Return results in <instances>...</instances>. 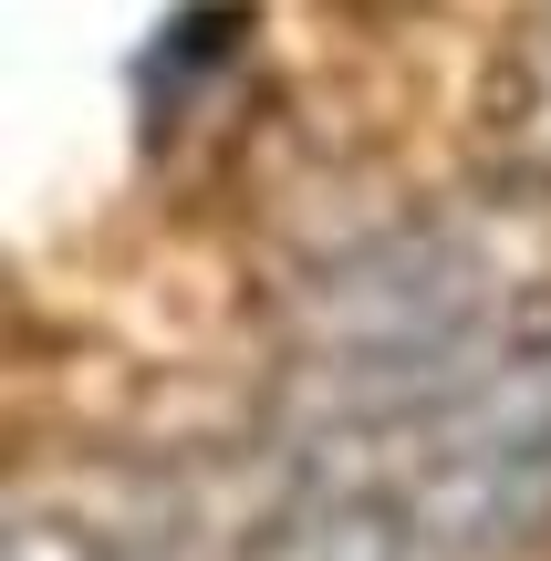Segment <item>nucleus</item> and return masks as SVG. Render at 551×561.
I'll list each match as a JSON object with an SVG mask.
<instances>
[{"label":"nucleus","instance_id":"obj_2","mask_svg":"<svg viewBox=\"0 0 551 561\" xmlns=\"http://www.w3.org/2000/svg\"><path fill=\"white\" fill-rule=\"evenodd\" d=\"M291 447L395 479L458 561L520 551L551 520V291L541 280L520 291V312L490 343V364L458 396H437L427 416L375 426V437H291Z\"/></svg>","mask_w":551,"mask_h":561},{"label":"nucleus","instance_id":"obj_4","mask_svg":"<svg viewBox=\"0 0 551 561\" xmlns=\"http://www.w3.org/2000/svg\"><path fill=\"white\" fill-rule=\"evenodd\" d=\"M490 157L500 178L551 187V21H531V42L490 73Z\"/></svg>","mask_w":551,"mask_h":561},{"label":"nucleus","instance_id":"obj_3","mask_svg":"<svg viewBox=\"0 0 551 561\" xmlns=\"http://www.w3.org/2000/svg\"><path fill=\"white\" fill-rule=\"evenodd\" d=\"M240 561H458L437 541V520L406 500L395 479L354 458H302L291 447L271 500L250 510L240 530Z\"/></svg>","mask_w":551,"mask_h":561},{"label":"nucleus","instance_id":"obj_1","mask_svg":"<svg viewBox=\"0 0 551 561\" xmlns=\"http://www.w3.org/2000/svg\"><path fill=\"white\" fill-rule=\"evenodd\" d=\"M520 291L458 229H386L302 280L291 301V437H375L427 416L490 364Z\"/></svg>","mask_w":551,"mask_h":561},{"label":"nucleus","instance_id":"obj_5","mask_svg":"<svg viewBox=\"0 0 551 561\" xmlns=\"http://www.w3.org/2000/svg\"><path fill=\"white\" fill-rule=\"evenodd\" d=\"M11 561H157V551H136L125 530H104V520H62V510H21V530H11Z\"/></svg>","mask_w":551,"mask_h":561}]
</instances>
